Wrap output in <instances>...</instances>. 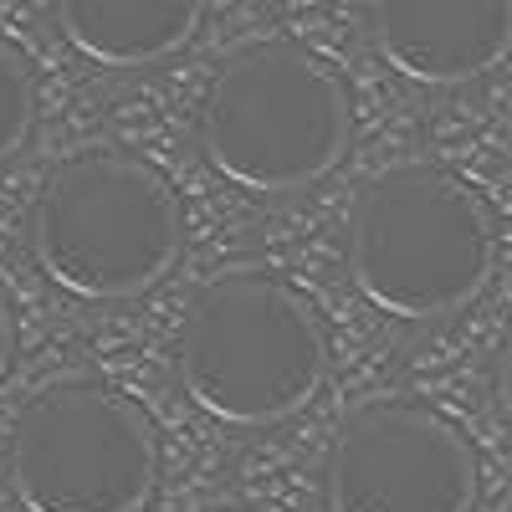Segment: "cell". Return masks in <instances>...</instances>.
Masks as SVG:
<instances>
[{
  "instance_id": "obj_1",
  "label": "cell",
  "mask_w": 512,
  "mask_h": 512,
  "mask_svg": "<svg viewBox=\"0 0 512 512\" xmlns=\"http://www.w3.org/2000/svg\"><path fill=\"white\" fill-rule=\"evenodd\" d=\"M180 390L236 431L308 410L333 364V338L308 292L262 267L210 277L180 323Z\"/></svg>"
},
{
  "instance_id": "obj_2",
  "label": "cell",
  "mask_w": 512,
  "mask_h": 512,
  "mask_svg": "<svg viewBox=\"0 0 512 512\" xmlns=\"http://www.w3.org/2000/svg\"><path fill=\"white\" fill-rule=\"evenodd\" d=\"M497 272L492 205L456 169L390 164L349 205V282L369 308L431 323L461 313Z\"/></svg>"
},
{
  "instance_id": "obj_12",
  "label": "cell",
  "mask_w": 512,
  "mask_h": 512,
  "mask_svg": "<svg viewBox=\"0 0 512 512\" xmlns=\"http://www.w3.org/2000/svg\"><path fill=\"white\" fill-rule=\"evenodd\" d=\"M205 512H246V507H205Z\"/></svg>"
},
{
  "instance_id": "obj_7",
  "label": "cell",
  "mask_w": 512,
  "mask_h": 512,
  "mask_svg": "<svg viewBox=\"0 0 512 512\" xmlns=\"http://www.w3.org/2000/svg\"><path fill=\"white\" fill-rule=\"evenodd\" d=\"M369 36L415 88H466L512 57V0H369Z\"/></svg>"
},
{
  "instance_id": "obj_10",
  "label": "cell",
  "mask_w": 512,
  "mask_h": 512,
  "mask_svg": "<svg viewBox=\"0 0 512 512\" xmlns=\"http://www.w3.org/2000/svg\"><path fill=\"white\" fill-rule=\"evenodd\" d=\"M492 390H497V405L512 425V323H507L502 344H497V359H492Z\"/></svg>"
},
{
  "instance_id": "obj_11",
  "label": "cell",
  "mask_w": 512,
  "mask_h": 512,
  "mask_svg": "<svg viewBox=\"0 0 512 512\" xmlns=\"http://www.w3.org/2000/svg\"><path fill=\"white\" fill-rule=\"evenodd\" d=\"M11 349H16V318H11L6 292H0V374L11 369Z\"/></svg>"
},
{
  "instance_id": "obj_5",
  "label": "cell",
  "mask_w": 512,
  "mask_h": 512,
  "mask_svg": "<svg viewBox=\"0 0 512 512\" xmlns=\"http://www.w3.org/2000/svg\"><path fill=\"white\" fill-rule=\"evenodd\" d=\"M159 461V431L144 405L88 374L41 384L6 441L21 512H144Z\"/></svg>"
},
{
  "instance_id": "obj_3",
  "label": "cell",
  "mask_w": 512,
  "mask_h": 512,
  "mask_svg": "<svg viewBox=\"0 0 512 512\" xmlns=\"http://www.w3.org/2000/svg\"><path fill=\"white\" fill-rule=\"evenodd\" d=\"M26 251L57 292L123 303L169 277L180 256V200L123 144H88L47 169L26 210Z\"/></svg>"
},
{
  "instance_id": "obj_8",
  "label": "cell",
  "mask_w": 512,
  "mask_h": 512,
  "mask_svg": "<svg viewBox=\"0 0 512 512\" xmlns=\"http://www.w3.org/2000/svg\"><path fill=\"white\" fill-rule=\"evenodd\" d=\"M205 0H57V26L82 62L154 67L190 47Z\"/></svg>"
},
{
  "instance_id": "obj_4",
  "label": "cell",
  "mask_w": 512,
  "mask_h": 512,
  "mask_svg": "<svg viewBox=\"0 0 512 512\" xmlns=\"http://www.w3.org/2000/svg\"><path fill=\"white\" fill-rule=\"evenodd\" d=\"M349 88L303 41L231 52L200 98L195 139L216 175L251 195L308 190L349 154Z\"/></svg>"
},
{
  "instance_id": "obj_6",
  "label": "cell",
  "mask_w": 512,
  "mask_h": 512,
  "mask_svg": "<svg viewBox=\"0 0 512 512\" xmlns=\"http://www.w3.org/2000/svg\"><path fill=\"white\" fill-rule=\"evenodd\" d=\"M328 512H472L477 456L446 415L415 400H369L323 456Z\"/></svg>"
},
{
  "instance_id": "obj_9",
  "label": "cell",
  "mask_w": 512,
  "mask_h": 512,
  "mask_svg": "<svg viewBox=\"0 0 512 512\" xmlns=\"http://www.w3.org/2000/svg\"><path fill=\"white\" fill-rule=\"evenodd\" d=\"M36 128V72L31 62L0 36V164L16 159Z\"/></svg>"
}]
</instances>
